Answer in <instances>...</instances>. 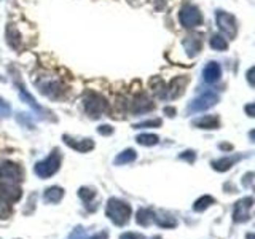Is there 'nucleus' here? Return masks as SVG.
<instances>
[{
    "instance_id": "obj_1",
    "label": "nucleus",
    "mask_w": 255,
    "mask_h": 239,
    "mask_svg": "<svg viewBox=\"0 0 255 239\" xmlns=\"http://www.w3.org/2000/svg\"><path fill=\"white\" fill-rule=\"evenodd\" d=\"M105 214L110 220L118 225V227H123L128 222H129V217H131V206L121 201V199L117 198H110L107 203V209H105Z\"/></svg>"
},
{
    "instance_id": "obj_2",
    "label": "nucleus",
    "mask_w": 255,
    "mask_h": 239,
    "mask_svg": "<svg viewBox=\"0 0 255 239\" xmlns=\"http://www.w3.org/2000/svg\"><path fill=\"white\" fill-rule=\"evenodd\" d=\"M59 166H61V155L57 153V150H54L47 159H43V161H40V163H37L35 174L38 177H42V179H48V177L53 176V174L57 172Z\"/></svg>"
},
{
    "instance_id": "obj_3",
    "label": "nucleus",
    "mask_w": 255,
    "mask_h": 239,
    "mask_svg": "<svg viewBox=\"0 0 255 239\" xmlns=\"http://www.w3.org/2000/svg\"><path fill=\"white\" fill-rule=\"evenodd\" d=\"M83 102H85L86 113L91 115V117H101V113L107 108V101L96 93H88Z\"/></svg>"
},
{
    "instance_id": "obj_4",
    "label": "nucleus",
    "mask_w": 255,
    "mask_h": 239,
    "mask_svg": "<svg viewBox=\"0 0 255 239\" xmlns=\"http://www.w3.org/2000/svg\"><path fill=\"white\" fill-rule=\"evenodd\" d=\"M178 19L185 27H196L203 23V15L195 5H185L178 13Z\"/></svg>"
},
{
    "instance_id": "obj_5",
    "label": "nucleus",
    "mask_w": 255,
    "mask_h": 239,
    "mask_svg": "<svg viewBox=\"0 0 255 239\" xmlns=\"http://www.w3.org/2000/svg\"><path fill=\"white\" fill-rule=\"evenodd\" d=\"M0 179H2V182L18 185L23 180V169L18 164L3 163L0 166Z\"/></svg>"
},
{
    "instance_id": "obj_6",
    "label": "nucleus",
    "mask_w": 255,
    "mask_h": 239,
    "mask_svg": "<svg viewBox=\"0 0 255 239\" xmlns=\"http://www.w3.org/2000/svg\"><path fill=\"white\" fill-rule=\"evenodd\" d=\"M254 206V198L247 196V198H242L239 199L238 203L234 204V211H233V220L236 223H241V222H247L249 220V212H251Z\"/></svg>"
},
{
    "instance_id": "obj_7",
    "label": "nucleus",
    "mask_w": 255,
    "mask_h": 239,
    "mask_svg": "<svg viewBox=\"0 0 255 239\" xmlns=\"http://www.w3.org/2000/svg\"><path fill=\"white\" fill-rule=\"evenodd\" d=\"M217 101H219V96H217V93L206 91V93H203L200 98H196L193 102H191L190 110L191 112H204L212 106H215Z\"/></svg>"
},
{
    "instance_id": "obj_8",
    "label": "nucleus",
    "mask_w": 255,
    "mask_h": 239,
    "mask_svg": "<svg viewBox=\"0 0 255 239\" xmlns=\"http://www.w3.org/2000/svg\"><path fill=\"white\" fill-rule=\"evenodd\" d=\"M215 21L219 24V27L222 32H225L228 37H234L236 35V21H234V16L230 15V13H225V11H217L215 13Z\"/></svg>"
},
{
    "instance_id": "obj_9",
    "label": "nucleus",
    "mask_w": 255,
    "mask_h": 239,
    "mask_svg": "<svg viewBox=\"0 0 255 239\" xmlns=\"http://www.w3.org/2000/svg\"><path fill=\"white\" fill-rule=\"evenodd\" d=\"M222 75V69H220V64L217 62H209L206 67L203 70V77H204V81L206 83H215L217 80L220 79Z\"/></svg>"
},
{
    "instance_id": "obj_10",
    "label": "nucleus",
    "mask_w": 255,
    "mask_h": 239,
    "mask_svg": "<svg viewBox=\"0 0 255 239\" xmlns=\"http://www.w3.org/2000/svg\"><path fill=\"white\" fill-rule=\"evenodd\" d=\"M64 142H66L69 147H72V148H75V150H78V152H89V150H93V148H94V142L91 139L74 140V139H70L69 135H64Z\"/></svg>"
},
{
    "instance_id": "obj_11",
    "label": "nucleus",
    "mask_w": 255,
    "mask_h": 239,
    "mask_svg": "<svg viewBox=\"0 0 255 239\" xmlns=\"http://www.w3.org/2000/svg\"><path fill=\"white\" fill-rule=\"evenodd\" d=\"M193 125L201 129H215V128H219V118L212 117V115H206V117L195 120Z\"/></svg>"
},
{
    "instance_id": "obj_12",
    "label": "nucleus",
    "mask_w": 255,
    "mask_h": 239,
    "mask_svg": "<svg viewBox=\"0 0 255 239\" xmlns=\"http://www.w3.org/2000/svg\"><path fill=\"white\" fill-rule=\"evenodd\" d=\"M155 220V214H153L152 209H147V208H142L137 211V215H136V222L139 225H142V227H149V225Z\"/></svg>"
},
{
    "instance_id": "obj_13",
    "label": "nucleus",
    "mask_w": 255,
    "mask_h": 239,
    "mask_svg": "<svg viewBox=\"0 0 255 239\" xmlns=\"http://www.w3.org/2000/svg\"><path fill=\"white\" fill-rule=\"evenodd\" d=\"M183 47H185V50H187V53L190 56H195V54H198V51L201 50V38L198 35L187 37V40L183 42Z\"/></svg>"
},
{
    "instance_id": "obj_14",
    "label": "nucleus",
    "mask_w": 255,
    "mask_h": 239,
    "mask_svg": "<svg viewBox=\"0 0 255 239\" xmlns=\"http://www.w3.org/2000/svg\"><path fill=\"white\" fill-rule=\"evenodd\" d=\"M62 196H64V190L59 188V186H51V188H48L47 191H45V195H43L45 201L51 203V204L59 203Z\"/></svg>"
},
{
    "instance_id": "obj_15",
    "label": "nucleus",
    "mask_w": 255,
    "mask_h": 239,
    "mask_svg": "<svg viewBox=\"0 0 255 239\" xmlns=\"http://www.w3.org/2000/svg\"><path fill=\"white\" fill-rule=\"evenodd\" d=\"M239 159V157H233V158H222V159H217V161H214L212 163V167L215 171H219V172H225V171H228L230 167H231L236 161Z\"/></svg>"
},
{
    "instance_id": "obj_16",
    "label": "nucleus",
    "mask_w": 255,
    "mask_h": 239,
    "mask_svg": "<svg viewBox=\"0 0 255 239\" xmlns=\"http://www.w3.org/2000/svg\"><path fill=\"white\" fill-rule=\"evenodd\" d=\"M153 108V104L145 98V96H140V98H137L136 101H134V107L132 110L136 113H144V112H149Z\"/></svg>"
},
{
    "instance_id": "obj_17",
    "label": "nucleus",
    "mask_w": 255,
    "mask_h": 239,
    "mask_svg": "<svg viewBox=\"0 0 255 239\" xmlns=\"http://www.w3.org/2000/svg\"><path fill=\"white\" fill-rule=\"evenodd\" d=\"M214 203H215V201H214V198H212V196H209V195L201 196V198L195 203L193 209H195L196 212H201V211H204V209H207L209 206H210V204H214Z\"/></svg>"
},
{
    "instance_id": "obj_18",
    "label": "nucleus",
    "mask_w": 255,
    "mask_h": 239,
    "mask_svg": "<svg viewBox=\"0 0 255 239\" xmlns=\"http://www.w3.org/2000/svg\"><path fill=\"white\" fill-rule=\"evenodd\" d=\"M136 159V152L134 150H125L123 153H120L118 157H117V159H115V163L117 164H126V163H131V161H134Z\"/></svg>"
},
{
    "instance_id": "obj_19",
    "label": "nucleus",
    "mask_w": 255,
    "mask_h": 239,
    "mask_svg": "<svg viewBox=\"0 0 255 239\" xmlns=\"http://www.w3.org/2000/svg\"><path fill=\"white\" fill-rule=\"evenodd\" d=\"M210 47H212L214 50H217V51H225L228 48V43L223 37L214 35L212 38H210Z\"/></svg>"
},
{
    "instance_id": "obj_20",
    "label": "nucleus",
    "mask_w": 255,
    "mask_h": 239,
    "mask_svg": "<svg viewBox=\"0 0 255 239\" xmlns=\"http://www.w3.org/2000/svg\"><path fill=\"white\" fill-rule=\"evenodd\" d=\"M155 220H156V223L159 225V227H163V228H174L176 225H177L176 218H174V217H171V215L155 217Z\"/></svg>"
},
{
    "instance_id": "obj_21",
    "label": "nucleus",
    "mask_w": 255,
    "mask_h": 239,
    "mask_svg": "<svg viewBox=\"0 0 255 239\" xmlns=\"http://www.w3.org/2000/svg\"><path fill=\"white\" fill-rule=\"evenodd\" d=\"M137 142L140 145H147V147L155 145V144H158V135H155V134H140L137 137Z\"/></svg>"
},
{
    "instance_id": "obj_22",
    "label": "nucleus",
    "mask_w": 255,
    "mask_h": 239,
    "mask_svg": "<svg viewBox=\"0 0 255 239\" xmlns=\"http://www.w3.org/2000/svg\"><path fill=\"white\" fill-rule=\"evenodd\" d=\"M78 196H80L85 203H89L93 198H96V191H93L91 188H80Z\"/></svg>"
},
{
    "instance_id": "obj_23",
    "label": "nucleus",
    "mask_w": 255,
    "mask_h": 239,
    "mask_svg": "<svg viewBox=\"0 0 255 239\" xmlns=\"http://www.w3.org/2000/svg\"><path fill=\"white\" fill-rule=\"evenodd\" d=\"M161 125V120H150V121H144V123H139V125H134V128H147V126H159Z\"/></svg>"
},
{
    "instance_id": "obj_24",
    "label": "nucleus",
    "mask_w": 255,
    "mask_h": 239,
    "mask_svg": "<svg viewBox=\"0 0 255 239\" xmlns=\"http://www.w3.org/2000/svg\"><path fill=\"white\" fill-rule=\"evenodd\" d=\"M8 113H10V106L0 98V117H6Z\"/></svg>"
},
{
    "instance_id": "obj_25",
    "label": "nucleus",
    "mask_w": 255,
    "mask_h": 239,
    "mask_svg": "<svg viewBox=\"0 0 255 239\" xmlns=\"http://www.w3.org/2000/svg\"><path fill=\"white\" fill-rule=\"evenodd\" d=\"M120 239H145V238L139 233H125L120 236Z\"/></svg>"
},
{
    "instance_id": "obj_26",
    "label": "nucleus",
    "mask_w": 255,
    "mask_h": 239,
    "mask_svg": "<svg viewBox=\"0 0 255 239\" xmlns=\"http://www.w3.org/2000/svg\"><path fill=\"white\" fill-rule=\"evenodd\" d=\"M98 133L102 134V135H108V134H112V133H113V129H112V126L104 125V126H101V128L98 129Z\"/></svg>"
},
{
    "instance_id": "obj_27",
    "label": "nucleus",
    "mask_w": 255,
    "mask_h": 239,
    "mask_svg": "<svg viewBox=\"0 0 255 239\" xmlns=\"http://www.w3.org/2000/svg\"><path fill=\"white\" fill-rule=\"evenodd\" d=\"M247 80L252 86H255V66L247 72Z\"/></svg>"
},
{
    "instance_id": "obj_28",
    "label": "nucleus",
    "mask_w": 255,
    "mask_h": 239,
    "mask_svg": "<svg viewBox=\"0 0 255 239\" xmlns=\"http://www.w3.org/2000/svg\"><path fill=\"white\" fill-rule=\"evenodd\" d=\"M246 113L249 115V117H255V102L254 104L246 106Z\"/></svg>"
},
{
    "instance_id": "obj_29",
    "label": "nucleus",
    "mask_w": 255,
    "mask_h": 239,
    "mask_svg": "<svg viewBox=\"0 0 255 239\" xmlns=\"http://www.w3.org/2000/svg\"><path fill=\"white\" fill-rule=\"evenodd\" d=\"M188 155H180V158L182 159H188L190 161V163H191V161H195V153L193 152H187Z\"/></svg>"
},
{
    "instance_id": "obj_30",
    "label": "nucleus",
    "mask_w": 255,
    "mask_h": 239,
    "mask_svg": "<svg viewBox=\"0 0 255 239\" xmlns=\"http://www.w3.org/2000/svg\"><path fill=\"white\" fill-rule=\"evenodd\" d=\"M91 239H107V233H105V231H102V233H99V235L93 236Z\"/></svg>"
},
{
    "instance_id": "obj_31",
    "label": "nucleus",
    "mask_w": 255,
    "mask_h": 239,
    "mask_svg": "<svg viewBox=\"0 0 255 239\" xmlns=\"http://www.w3.org/2000/svg\"><path fill=\"white\" fill-rule=\"evenodd\" d=\"M249 135H251V139L255 142V129H254V131H251V133H249Z\"/></svg>"
},
{
    "instance_id": "obj_32",
    "label": "nucleus",
    "mask_w": 255,
    "mask_h": 239,
    "mask_svg": "<svg viewBox=\"0 0 255 239\" xmlns=\"http://www.w3.org/2000/svg\"><path fill=\"white\" fill-rule=\"evenodd\" d=\"M247 239H255V236L254 235H247Z\"/></svg>"
},
{
    "instance_id": "obj_33",
    "label": "nucleus",
    "mask_w": 255,
    "mask_h": 239,
    "mask_svg": "<svg viewBox=\"0 0 255 239\" xmlns=\"http://www.w3.org/2000/svg\"><path fill=\"white\" fill-rule=\"evenodd\" d=\"M152 239H161V236H153Z\"/></svg>"
}]
</instances>
